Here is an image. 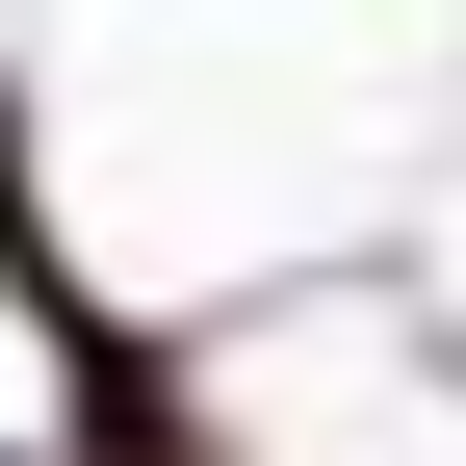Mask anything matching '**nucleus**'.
<instances>
[]
</instances>
